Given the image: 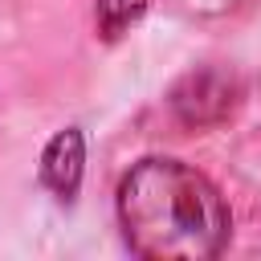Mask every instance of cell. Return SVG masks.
<instances>
[{
    "instance_id": "obj_3",
    "label": "cell",
    "mask_w": 261,
    "mask_h": 261,
    "mask_svg": "<svg viewBox=\"0 0 261 261\" xmlns=\"http://www.w3.org/2000/svg\"><path fill=\"white\" fill-rule=\"evenodd\" d=\"M171 102H175V114H179L184 122H192V126H204V122H208V110H204V106H212L216 118H224L228 106H232L228 82H224L220 73H192V77L175 90Z\"/></svg>"
},
{
    "instance_id": "obj_2",
    "label": "cell",
    "mask_w": 261,
    "mask_h": 261,
    "mask_svg": "<svg viewBox=\"0 0 261 261\" xmlns=\"http://www.w3.org/2000/svg\"><path fill=\"white\" fill-rule=\"evenodd\" d=\"M82 171H86V139L77 126H65L49 139V147L41 155V184L61 204H69L82 188Z\"/></svg>"
},
{
    "instance_id": "obj_1",
    "label": "cell",
    "mask_w": 261,
    "mask_h": 261,
    "mask_svg": "<svg viewBox=\"0 0 261 261\" xmlns=\"http://www.w3.org/2000/svg\"><path fill=\"white\" fill-rule=\"evenodd\" d=\"M118 224L147 261H208L228 245L232 216L220 188L184 159L147 155L118 179Z\"/></svg>"
},
{
    "instance_id": "obj_4",
    "label": "cell",
    "mask_w": 261,
    "mask_h": 261,
    "mask_svg": "<svg viewBox=\"0 0 261 261\" xmlns=\"http://www.w3.org/2000/svg\"><path fill=\"white\" fill-rule=\"evenodd\" d=\"M143 12H147V0H94L98 33H102L106 41H118Z\"/></svg>"
}]
</instances>
